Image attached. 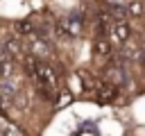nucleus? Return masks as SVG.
<instances>
[{
    "instance_id": "13",
    "label": "nucleus",
    "mask_w": 145,
    "mask_h": 136,
    "mask_svg": "<svg viewBox=\"0 0 145 136\" xmlns=\"http://www.w3.org/2000/svg\"><path fill=\"white\" fill-rule=\"evenodd\" d=\"M79 131H82V134H91V131H95V125H93V122L88 120V122H86L84 127H79Z\"/></svg>"
},
{
    "instance_id": "6",
    "label": "nucleus",
    "mask_w": 145,
    "mask_h": 136,
    "mask_svg": "<svg viewBox=\"0 0 145 136\" xmlns=\"http://www.w3.org/2000/svg\"><path fill=\"white\" fill-rule=\"evenodd\" d=\"M29 50H32L34 57H45V54H50V45H48L45 39H32Z\"/></svg>"
},
{
    "instance_id": "10",
    "label": "nucleus",
    "mask_w": 145,
    "mask_h": 136,
    "mask_svg": "<svg viewBox=\"0 0 145 136\" xmlns=\"http://www.w3.org/2000/svg\"><path fill=\"white\" fill-rule=\"evenodd\" d=\"M70 100H72V95H70L68 91H61V93H59V97H57V104H59V107H68V104H70Z\"/></svg>"
},
{
    "instance_id": "14",
    "label": "nucleus",
    "mask_w": 145,
    "mask_h": 136,
    "mask_svg": "<svg viewBox=\"0 0 145 136\" xmlns=\"http://www.w3.org/2000/svg\"><path fill=\"white\" fill-rule=\"evenodd\" d=\"M143 59H145V50H143Z\"/></svg>"
},
{
    "instance_id": "7",
    "label": "nucleus",
    "mask_w": 145,
    "mask_h": 136,
    "mask_svg": "<svg viewBox=\"0 0 145 136\" xmlns=\"http://www.w3.org/2000/svg\"><path fill=\"white\" fill-rule=\"evenodd\" d=\"M93 52H95L97 59H106V57L111 54V43H109L106 39H97V41L93 43Z\"/></svg>"
},
{
    "instance_id": "12",
    "label": "nucleus",
    "mask_w": 145,
    "mask_h": 136,
    "mask_svg": "<svg viewBox=\"0 0 145 136\" xmlns=\"http://www.w3.org/2000/svg\"><path fill=\"white\" fill-rule=\"evenodd\" d=\"M131 16H140V11H143V5H138V2H134V5H129V9H127Z\"/></svg>"
},
{
    "instance_id": "5",
    "label": "nucleus",
    "mask_w": 145,
    "mask_h": 136,
    "mask_svg": "<svg viewBox=\"0 0 145 136\" xmlns=\"http://www.w3.org/2000/svg\"><path fill=\"white\" fill-rule=\"evenodd\" d=\"M14 75V57L0 48V77H11Z\"/></svg>"
},
{
    "instance_id": "3",
    "label": "nucleus",
    "mask_w": 145,
    "mask_h": 136,
    "mask_svg": "<svg viewBox=\"0 0 145 136\" xmlns=\"http://www.w3.org/2000/svg\"><path fill=\"white\" fill-rule=\"evenodd\" d=\"M129 25L125 23V20H116L111 27H109V39H111V43H118V45H122L127 39H129Z\"/></svg>"
},
{
    "instance_id": "11",
    "label": "nucleus",
    "mask_w": 145,
    "mask_h": 136,
    "mask_svg": "<svg viewBox=\"0 0 145 136\" xmlns=\"http://www.w3.org/2000/svg\"><path fill=\"white\" fill-rule=\"evenodd\" d=\"M18 29H20V34H32V23H27V20H20L18 23Z\"/></svg>"
},
{
    "instance_id": "8",
    "label": "nucleus",
    "mask_w": 145,
    "mask_h": 136,
    "mask_svg": "<svg viewBox=\"0 0 145 136\" xmlns=\"http://www.w3.org/2000/svg\"><path fill=\"white\" fill-rule=\"evenodd\" d=\"M5 50H7L11 57H16V54L23 52V43H20L18 39H9V41H5Z\"/></svg>"
},
{
    "instance_id": "9",
    "label": "nucleus",
    "mask_w": 145,
    "mask_h": 136,
    "mask_svg": "<svg viewBox=\"0 0 145 136\" xmlns=\"http://www.w3.org/2000/svg\"><path fill=\"white\" fill-rule=\"evenodd\" d=\"M122 57H125V59H140V57H143V52H140V48L125 45V48H122Z\"/></svg>"
},
{
    "instance_id": "2",
    "label": "nucleus",
    "mask_w": 145,
    "mask_h": 136,
    "mask_svg": "<svg viewBox=\"0 0 145 136\" xmlns=\"http://www.w3.org/2000/svg\"><path fill=\"white\" fill-rule=\"evenodd\" d=\"M32 77H34L39 84H43V86L57 88V75H54V70H52L50 66H45V63H39V61H36V66H34V70H32Z\"/></svg>"
},
{
    "instance_id": "4",
    "label": "nucleus",
    "mask_w": 145,
    "mask_h": 136,
    "mask_svg": "<svg viewBox=\"0 0 145 136\" xmlns=\"http://www.w3.org/2000/svg\"><path fill=\"white\" fill-rule=\"evenodd\" d=\"M116 95H118V84L104 82V84L97 88V93H95V100H97L100 104H109V102H113V100H116Z\"/></svg>"
},
{
    "instance_id": "1",
    "label": "nucleus",
    "mask_w": 145,
    "mask_h": 136,
    "mask_svg": "<svg viewBox=\"0 0 145 136\" xmlns=\"http://www.w3.org/2000/svg\"><path fill=\"white\" fill-rule=\"evenodd\" d=\"M82 27H84V14L72 11V14L63 16V20L59 23V34L66 39H75L82 34Z\"/></svg>"
}]
</instances>
